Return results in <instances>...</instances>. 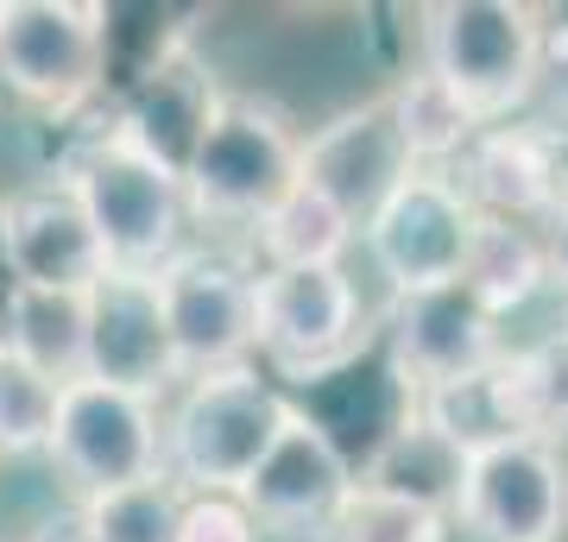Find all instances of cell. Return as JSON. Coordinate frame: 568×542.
<instances>
[{
	"label": "cell",
	"instance_id": "1",
	"mask_svg": "<svg viewBox=\"0 0 568 542\" xmlns=\"http://www.w3.org/2000/svg\"><path fill=\"white\" fill-rule=\"evenodd\" d=\"M284 398L278 385H265L253 366H227L190 379L178 410L164 417V473L190 492V499H241L253 467L278 436Z\"/></svg>",
	"mask_w": 568,
	"mask_h": 542
},
{
	"label": "cell",
	"instance_id": "2",
	"mask_svg": "<svg viewBox=\"0 0 568 542\" xmlns=\"http://www.w3.org/2000/svg\"><path fill=\"white\" fill-rule=\"evenodd\" d=\"M544 25L549 20L525 0H443L424 13V70L462 95L474 121H511Z\"/></svg>",
	"mask_w": 568,
	"mask_h": 542
},
{
	"label": "cell",
	"instance_id": "3",
	"mask_svg": "<svg viewBox=\"0 0 568 542\" xmlns=\"http://www.w3.org/2000/svg\"><path fill=\"white\" fill-rule=\"evenodd\" d=\"M63 183L95 227L108 272H159L171 253H183V215H190L183 183L152 158H140L133 145H121L114 133L82 145Z\"/></svg>",
	"mask_w": 568,
	"mask_h": 542
},
{
	"label": "cell",
	"instance_id": "4",
	"mask_svg": "<svg viewBox=\"0 0 568 542\" xmlns=\"http://www.w3.org/2000/svg\"><path fill=\"white\" fill-rule=\"evenodd\" d=\"M51 467L77 485L82 499H102L121 485L159 480L164 473V410L159 398L121 391L102 379L58 385V417H51Z\"/></svg>",
	"mask_w": 568,
	"mask_h": 542
},
{
	"label": "cell",
	"instance_id": "5",
	"mask_svg": "<svg viewBox=\"0 0 568 542\" xmlns=\"http://www.w3.org/2000/svg\"><path fill=\"white\" fill-rule=\"evenodd\" d=\"M304 140L278 108L246 95H222L196 158L183 171V208L203 222H260L265 208L297 183Z\"/></svg>",
	"mask_w": 568,
	"mask_h": 542
},
{
	"label": "cell",
	"instance_id": "6",
	"mask_svg": "<svg viewBox=\"0 0 568 542\" xmlns=\"http://www.w3.org/2000/svg\"><path fill=\"white\" fill-rule=\"evenodd\" d=\"M0 82L44 114H77L108 82V7L0 0Z\"/></svg>",
	"mask_w": 568,
	"mask_h": 542
},
{
	"label": "cell",
	"instance_id": "7",
	"mask_svg": "<svg viewBox=\"0 0 568 542\" xmlns=\"http://www.w3.org/2000/svg\"><path fill=\"white\" fill-rule=\"evenodd\" d=\"M152 284H159V309L183 379L253 360V328H260V272L253 265H241L234 253L183 246L152 272Z\"/></svg>",
	"mask_w": 568,
	"mask_h": 542
},
{
	"label": "cell",
	"instance_id": "8",
	"mask_svg": "<svg viewBox=\"0 0 568 542\" xmlns=\"http://www.w3.org/2000/svg\"><path fill=\"white\" fill-rule=\"evenodd\" d=\"M366 347L361 284L347 265H291L260 272V328L253 354L278 366L284 379H323Z\"/></svg>",
	"mask_w": 568,
	"mask_h": 542
},
{
	"label": "cell",
	"instance_id": "9",
	"mask_svg": "<svg viewBox=\"0 0 568 542\" xmlns=\"http://www.w3.org/2000/svg\"><path fill=\"white\" fill-rule=\"evenodd\" d=\"M474 202L455 190L448 171H410L373 215L361 222L366 259L392 284V297L436 290L462 278L467 241H474Z\"/></svg>",
	"mask_w": 568,
	"mask_h": 542
},
{
	"label": "cell",
	"instance_id": "10",
	"mask_svg": "<svg viewBox=\"0 0 568 542\" xmlns=\"http://www.w3.org/2000/svg\"><path fill=\"white\" fill-rule=\"evenodd\" d=\"M347 492H354V467H347L342 442L291 403L272 448H265V461L241 485V504L246 518L260 523V536L272 530V536H291V542H328Z\"/></svg>",
	"mask_w": 568,
	"mask_h": 542
},
{
	"label": "cell",
	"instance_id": "11",
	"mask_svg": "<svg viewBox=\"0 0 568 542\" xmlns=\"http://www.w3.org/2000/svg\"><path fill=\"white\" fill-rule=\"evenodd\" d=\"M462 530L480 542H562L568 530V467L562 448L518 436L467 461L462 499H455Z\"/></svg>",
	"mask_w": 568,
	"mask_h": 542
},
{
	"label": "cell",
	"instance_id": "12",
	"mask_svg": "<svg viewBox=\"0 0 568 542\" xmlns=\"http://www.w3.org/2000/svg\"><path fill=\"white\" fill-rule=\"evenodd\" d=\"M82 379L121 385L140 398H164V385L183 379L152 272H102L82 290Z\"/></svg>",
	"mask_w": 568,
	"mask_h": 542
},
{
	"label": "cell",
	"instance_id": "13",
	"mask_svg": "<svg viewBox=\"0 0 568 542\" xmlns=\"http://www.w3.org/2000/svg\"><path fill=\"white\" fill-rule=\"evenodd\" d=\"M215 108H222V89L209 82V63L178 39L126 82L121 114H114L108 133L183 183V171H190V158H196L209 121H215Z\"/></svg>",
	"mask_w": 568,
	"mask_h": 542
},
{
	"label": "cell",
	"instance_id": "14",
	"mask_svg": "<svg viewBox=\"0 0 568 542\" xmlns=\"http://www.w3.org/2000/svg\"><path fill=\"white\" fill-rule=\"evenodd\" d=\"M386 354H392L398 385L417 398V391H429V385L480 372V366L499 360L506 347H499V316H487L462 284H436V290L392 297Z\"/></svg>",
	"mask_w": 568,
	"mask_h": 542
},
{
	"label": "cell",
	"instance_id": "15",
	"mask_svg": "<svg viewBox=\"0 0 568 542\" xmlns=\"http://www.w3.org/2000/svg\"><path fill=\"white\" fill-rule=\"evenodd\" d=\"M0 259L13 284L32 290H89L108 272V253L70 183H32L0 202Z\"/></svg>",
	"mask_w": 568,
	"mask_h": 542
},
{
	"label": "cell",
	"instance_id": "16",
	"mask_svg": "<svg viewBox=\"0 0 568 542\" xmlns=\"http://www.w3.org/2000/svg\"><path fill=\"white\" fill-rule=\"evenodd\" d=\"M410 171H417V164H410L405 140H398V126H392L386 95L354 108V114H342V121H328L323 133H310L304 152H297V183L323 190L347 222H354V234H361V222L410 177Z\"/></svg>",
	"mask_w": 568,
	"mask_h": 542
},
{
	"label": "cell",
	"instance_id": "17",
	"mask_svg": "<svg viewBox=\"0 0 568 542\" xmlns=\"http://www.w3.org/2000/svg\"><path fill=\"white\" fill-rule=\"evenodd\" d=\"M455 190L474 202V215L487 222H544L568 190V152H556L549 140H537L518 121H493L474 133V145L462 152V171H448Z\"/></svg>",
	"mask_w": 568,
	"mask_h": 542
},
{
	"label": "cell",
	"instance_id": "18",
	"mask_svg": "<svg viewBox=\"0 0 568 542\" xmlns=\"http://www.w3.org/2000/svg\"><path fill=\"white\" fill-rule=\"evenodd\" d=\"M462 480H467V454L448 436H436L417 410H405L392 422L386 436L373 442V454L361 461V473H354V485H366V492L436 511V518H455Z\"/></svg>",
	"mask_w": 568,
	"mask_h": 542
},
{
	"label": "cell",
	"instance_id": "19",
	"mask_svg": "<svg viewBox=\"0 0 568 542\" xmlns=\"http://www.w3.org/2000/svg\"><path fill=\"white\" fill-rule=\"evenodd\" d=\"M410 410H417L436 436H448L467 461H474V454H487V448H499V442H518V436H525V429H518V410H511L506 354L487 360L480 372H462V379L417 391Z\"/></svg>",
	"mask_w": 568,
	"mask_h": 542
},
{
	"label": "cell",
	"instance_id": "20",
	"mask_svg": "<svg viewBox=\"0 0 568 542\" xmlns=\"http://www.w3.org/2000/svg\"><path fill=\"white\" fill-rule=\"evenodd\" d=\"M82 290H32V284H7V328L0 347L20 354L32 372L51 385L82 379Z\"/></svg>",
	"mask_w": 568,
	"mask_h": 542
},
{
	"label": "cell",
	"instance_id": "21",
	"mask_svg": "<svg viewBox=\"0 0 568 542\" xmlns=\"http://www.w3.org/2000/svg\"><path fill=\"white\" fill-rule=\"evenodd\" d=\"M467 297L480 303L487 316H506V309H525L537 290L549 284L544 272V241L518 222H474V241H467L462 278H455Z\"/></svg>",
	"mask_w": 568,
	"mask_h": 542
},
{
	"label": "cell",
	"instance_id": "22",
	"mask_svg": "<svg viewBox=\"0 0 568 542\" xmlns=\"http://www.w3.org/2000/svg\"><path fill=\"white\" fill-rule=\"evenodd\" d=\"M260 253L265 272H291V265H342V253L354 246V222L342 208L310 190V183H291L260 222Z\"/></svg>",
	"mask_w": 568,
	"mask_h": 542
},
{
	"label": "cell",
	"instance_id": "23",
	"mask_svg": "<svg viewBox=\"0 0 568 542\" xmlns=\"http://www.w3.org/2000/svg\"><path fill=\"white\" fill-rule=\"evenodd\" d=\"M386 101H392V126H398V140H405L417 171H448V158H462L467 145H474V133L487 126V121H474L462 108V95L443 89L429 70L405 76Z\"/></svg>",
	"mask_w": 568,
	"mask_h": 542
},
{
	"label": "cell",
	"instance_id": "24",
	"mask_svg": "<svg viewBox=\"0 0 568 542\" xmlns=\"http://www.w3.org/2000/svg\"><path fill=\"white\" fill-rule=\"evenodd\" d=\"M506 385H511L518 429L549 448L562 442L568 436V328L506 354Z\"/></svg>",
	"mask_w": 568,
	"mask_h": 542
},
{
	"label": "cell",
	"instance_id": "25",
	"mask_svg": "<svg viewBox=\"0 0 568 542\" xmlns=\"http://www.w3.org/2000/svg\"><path fill=\"white\" fill-rule=\"evenodd\" d=\"M183 504H190V492L171 473H159V480L121 485V492H102V499H82L77 518L95 542H178Z\"/></svg>",
	"mask_w": 568,
	"mask_h": 542
},
{
	"label": "cell",
	"instance_id": "26",
	"mask_svg": "<svg viewBox=\"0 0 568 542\" xmlns=\"http://www.w3.org/2000/svg\"><path fill=\"white\" fill-rule=\"evenodd\" d=\"M58 417V385L0 347V454H44Z\"/></svg>",
	"mask_w": 568,
	"mask_h": 542
},
{
	"label": "cell",
	"instance_id": "27",
	"mask_svg": "<svg viewBox=\"0 0 568 542\" xmlns=\"http://www.w3.org/2000/svg\"><path fill=\"white\" fill-rule=\"evenodd\" d=\"M328 542H448V518L354 485L342 504V518H335V530H328Z\"/></svg>",
	"mask_w": 568,
	"mask_h": 542
},
{
	"label": "cell",
	"instance_id": "28",
	"mask_svg": "<svg viewBox=\"0 0 568 542\" xmlns=\"http://www.w3.org/2000/svg\"><path fill=\"white\" fill-rule=\"evenodd\" d=\"M518 126H530L537 140H549L556 152H568V25H544L537 63H530L525 101H518Z\"/></svg>",
	"mask_w": 568,
	"mask_h": 542
},
{
	"label": "cell",
	"instance_id": "29",
	"mask_svg": "<svg viewBox=\"0 0 568 542\" xmlns=\"http://www.w3.org/2000/svg\"><path fill=\"white\" fill-rule=\"evenodd\" d=\"M178 542H260V523L246 518L241 499H190Z\"/></svg>",
	"mask_w": 568,
	"mask_h": 542
},
{
	"label": "cell",
	"instance_id": "30",
	"mask_svg": "<svg viewBox=\"0 0 568 542\" xmlns=\"http://www.w3.org/2000/svg\"><path fill=\"white\" fill-rule=\"evenodd\" d=\"M544 272H549V284H568V190H562V202L544 215Z\"/></svg>",
	"mask_w": 568,
	"mask_h": 542
},
{
	"label": "cell",
	"instance_id": "31",
	"mask_svg": "<svg viewBox=\"0 0 568 542\" xmlns=\"http://www.w3.org/2000/svg\"><path fill=\"white\" fill-rule=\"evenodd\" d=\"M26 542H95V536H89V530H82V518L70 511V518H51V523H39V530H32Z\"/></svg>",
	"mask_w": 568,
	"mask_h": 542
}]
</instances>
